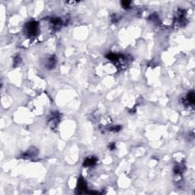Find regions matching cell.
I'll list each match as a JSON object with an SVG mask.
<instances>
[{"mask_svg":"<svg viewBox=\"0 0 195 195\" xmlns=\"http://www.w3.org/2000/svg\"><path fill=\"white\" fill-rule=\"evenodd\" d=\"M37 30V23L35 22H30L27 25V31L30 35L35 34H36V30Z\"/></svg>","mask_w":195,"mask_h":195,"instance_id":"cell-1","label":"cell"},{"mask_svg":"<svg viewBox=\"0 0 195 195\" xmlns=\"http://www.w3.org/2000/svg\"><path fill=\"white\" fill-rule=\"evenodd\" d=\"M96 159L93 158V157H90V158H88L85 161V163H84V166H91L95 165L96 163Z\"/></svg>","mask_w":195,"mask_h":195,"instance_id":"cell-2","label":"cell"},{"mask_svg":"<svg viewBox=\"0 0 195 195\" xmlns=\"http://www.w3.org/2000/svg\"><path fill=\"white\" fill-rule=\"evenodd\" d=\"M188 100L189 101V103H191V105L194 103V94L193 91L188 95Z\"/></svg>","mask_w":195,"mask_h":195,"instance_id":"cell-3","label":"cell"},{"mask_svg":"<svg viewBox=\"0 0 195 195\" xmlns=\"http://www.w3.org/2000/svg\"><path fill=\"white\" fill-rule=\"evenodd\" d=\"M130 3H131V2L124 1V2H121V5H123V7H124V8H130Z\"/></svg>","mask_w":195,"mask_h":195,"instance_id":"cell-4","label":"cell"}]
</instances>
